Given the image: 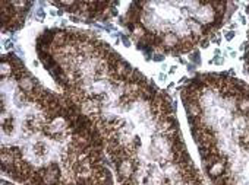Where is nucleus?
<instances>
[{
    "mask_svg": "<svg viewBox=\"0 0 249 185\" xmlns=\"http://www.w3.org/2000/svg\"><path fill=\"white\" fill-rule=\"evenodd\" d=\"M201 112L189 118L213 185H249V86L227 73L192 80Z\"/></svg>",
    "mask_w": 249,
    "mask_h": 185,
    "instance_id": "1",
    "label": "nucleus"
},
{
    "mask_svg": "<svg viewBox=\"0 0 249 185\" xmlns=\"http://www.w3.org/2000/svg\"><path fill=\"white\" fill-rule=\"evenodd\" d=\"M245 63H246L248 73H249V38H248V46H246V51H245Z\"/></svg>",
    "mask_w": 249,
    "mask_h": 185,
    "instance_id": "2",
    "label": "nucleus"
}]
</instances>
